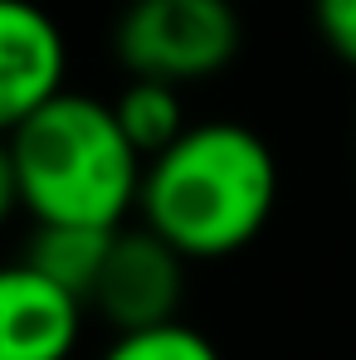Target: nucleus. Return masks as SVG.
I'll use <instances>...</instances> for the list:
<instances>
[{"instance_id":"3","label":"nucleus","mask_w":356,"mask_h":360,"mask_svg":"<svg viewBox=\"0 0 356 360\" xmlns=\"http://www.w3.org/2000/svg\"><path fill=\"white\" fill-rule=\"evenodd\" d=\"M244 39L235 0H127L113 49L132 78L200 83L230 68Z\"/></svg>"},{"instance_id":"10","label":"nucleus","mask_w":356,"mask_h":360,"mask_svg":"<svg viewBox=\"0 0 356 360\" xmlns=\"http://www.w3.org/2000/svg\"><path fill=\"white\" fill-rule=\"evenodd\" d=\"M312 20L322 44L347 68H356V0H312Z\"/></svg>"},{"instance_id":"8","label":"nucleus","mask_w":356,"mask_h":360,"mask_svg":"<svg viewBox=\"0 0 356 360\" xmlns=\"http://www.w3.org/2000/svg\"><path fill=\"white\" fill-rule=\"evenodd\" d=\"M118 122L127 141L142 151V161H156L161 151H171L180 136L190 131L185 108H180V88L171 83H152V78H132L118 93Z\"/></svg>"},{"instance_id":"7","label":"nucleus","mask_w":356,"mask_h":360,"mask_svg":"<svg viewBox=\"0 0 356 360\" xmlns=\"http://www.w3.org/2000/svg\"><path fill=\"white\" fill-rule=\"evenodd\" d=\"M118 239V229H68V224H30V239L20 263H30L35 273H44L49 283H59L68 292L88 302L103 263H108V248Z\"/></svg>"},{"instance_id":"9","label":"nucleus","mask_w":356,"mask_h":360,"mask_svg":"<svg viewBox=\"0 0 356 360\" xmlns=\"http://www.w3.org/2000/svg\"><path fill=\"white\" fill-rule=\"evenodd\" d=\"M103 360H225L215 351V341L185 321H166V326H147V331H127L118 336Z\"/></svg>"},{"instance_id":"2","label":"nucleus","mask_w":356,"mask_h":360,"mask_svg":"<svg viewBox=\"0 0 356 360\" xmlns=\"http://www.w3.org/2000/svg\"><path fill=\"white\" fill-rule=\"evenodd\" d=\"M147 161L127 141L113 103L63 93L5 127V185L30 224L122 229L142 200Z\"/></svg>"},{"instance_id":"5","label":"nucleus","mask_w":356,"mask_h":360,"mask_svg":"<svg viewBox=\"0 0 356 360\" xmlns=\"http://www.w3.org/2000/svg\"><path fill=\"white\" fill-rule=\"evenodd\" d=\"M88 302L30 263L0 273V360H68L83 336Z\"/></svg>"},{"instance_id":"1","label":"nucleus","mask_w":356,"mask_h":360,"mask_svg":"<svg viewBox=\"0 0 356 360\" xmlns=\"http://www.w3.org/2000/svg\"><path fill=\"white\" fill-rule=\"evenodd\" d=\"M278 210V156L244 127L215 117L190 122L171 151L147 161L137 214L185 263L230 258L264 234Z\"/></svg>"},{"instance_id":"4","label":"nucleus","mask_w":356,"mask_h":360,"mask_svg":"<svg viewBox=\"0 0 356 360\" xmlns=\"http://www.w3.org/2000/svg\"><path fill=\"white\" fill-rule=\"evenodd\" d=\"M180 297H185V258L142 224V229H118L108 263L88 292V311H98L118 336H127L180 321Z\"/></svg>"},{"instance_id":"6","label":"nucleus","mask_w":356,"mask_h":360,"mask_svg":"<svg viewBox=\"0 0 356 360\" xmlns=\"http://www.w3.org/2000/svg\"><path fill=\"white\" fill-rule=\"evenodd\" d=\"M63 34L35 0H0V122L15 127L63 98Z\"/></svg>"}]
</instances>
